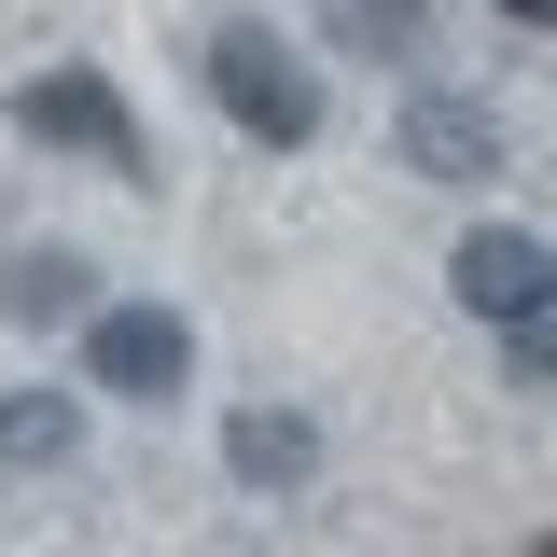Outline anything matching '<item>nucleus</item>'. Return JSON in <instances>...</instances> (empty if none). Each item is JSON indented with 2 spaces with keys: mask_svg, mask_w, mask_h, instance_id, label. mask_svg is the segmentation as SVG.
Segmentation results:
<instances>
[{
  "mask_svg": "<svg viewBox=\"0 0 557 557\" xmlns=\"http://www.w3.org/2000/svg\"><path fill=\"white\" fill-rule=\"evenodd\" d=\"M0 460L14 474H70L84 460V391H0Z\"/></svg>",
  "mask_w": 557,
  "mask_h": 557,
  "instance_id": "nucleus-8",
  "label": "nucleus"
},
{
  "mask_svg": "<svg viewBox=\"0 0 557 557\" xmlns=\"http://www.w3.org/2000/svg\"><path fill=\"white\" fill-rule=\"evenodd\" d=\"M391 153H405L418 182H487V168H502V126H487L474 98H446V84H418L405 112H391Z\"/></svg>",
  "mask_w": 557,
  "mask_h": 557,
  "instance_id": "nucleus-5",
  "label": "nucleus"
},
{
  "mask_svg": "<svg viewBox=\"0 0 557 557\" xmlns=\"http://www.w3.org/2000/svg\"><path fill=\"white\" fill-rule=\"evenodd\" d=\"M0 307H14L28 335H57V321H98V265H84V251H57V237H28V251L0 265Z\"/></svg>",
  "mask_w": 557,
  "mask_h": 557,
  "instance_id": "nucleus-7",
  "label": "nucleus"
},
{
  "mask_svg": "<svg viewBox=\"0 0 557 557\" xmlns=\"http://www.w3.org/2000/svg\"><path fill=\"white\" fill-rule=\"evenodd\" d=\"M446 278H460V307H474L487 335H516V321H557V251L530 237V223H474V237L446 251Z\"/></svg>",
  "mask_w": 557,
  "mask_h": 557,
  "instance_id": "nucleus-4",
  "label": "nucleus"
},
{
  "mask_svg": "<svg viewBox=\"0 0 557 557\" xmlns=\"http://www.w3.org/2000/svg\"><path fill=\"white\" fill-rule=\"evenodd\" d=\"M14 126L42 139V153H70V168H98V182H153V139H139L126 84H112V70H84V57L28 70V84H14Z\"/></svg>",
  "mask_w": 557,
  "mask_h": 557,
  "instance_id": "nucleus-2",
  "label": "nucleus"
},
{
  "mask_svg": "<svg viewBox=\"0 0 557 557\" xmlns=\"http://www.w3.org/2000/svg\"><path fill=\"white\" fill-rule=\"evenodd\" d=\"M502 362H516V376H557V321H516V335H502Z\"/></svg>",
  "mask_w": 557,
  "mask_h": 557,
  "instance_id": "nucleus-10",
  "label": "nucleus"
},
{
  "mask_svg": "<svg viewBox=\"0 0 557 557\" xmlns=\"http://www.w3.org/2000/svg\"><path fill=\"white\" fill-rule=\"evenodd\" d=\"M182 376H196V321H182V307L126 293V307L84 321V391H112V405H168Z\"/></svg>",
  "mask_w": 557,
  "mask_h": 557,
  "instance_id": "nucleus-3",
  "label": "nucleus"
},
{
  "mask_svg": "<svg viewBox=\"0 0 557 557\" xmlns=\"http://www.w3.org/2000/svg\"><path fill=\"white\" fill-rule=\"evenodd\" d=\"M348 57H432V0H321Z\"/></svg>",
  "mask_w": 557,
  "mask_h": 557,
  "instance_id": "nucleus-9",
  "label": "nucleus"
},
{
  "mask_svg": "<svg viewBox=\"0 0 557 557\" xmlns=\"http://www.w3.org/2000/svg\"><path fill=\"white\" fill-rule=\"evenodd\" d=\"M223 474H237V487H307V474H321V418L237 405V418H223Z\"/></svg>",
  "mask_w": 557,
  "mask_h": 557,
  "instance_id": "nucleus-6",
  "label": "nucleus"
},
{
  "mask_svg": "<svg viewBox=\"0 0 557 557\" xmlns=\"http://www.w3.org/2000/svg\"><path fill=\"white\" fill-rule=\"evenodd\" d=\"M196 70H209V98H223V126L265 139V153H307V139H321V112H335V98H321V70L293 57L265 14H223V28L196 42Z\"/></svg>",
  "mask_w": 557,
  "mask_h": 557,
  "instance_id": "nucleus-1",
  "label": "nucleus"
},
{
  "mask_svg": "<svg viewBox=\"0 0 557 557\" xmlns=\"http://www.w3.org/2000/svg\"><path fill=\"white\" fill-rule=\"evenodd\" d=\"M487 14H502V28H557V0H487Z\"/></svg>",
  "mask_w": 557,
  "mask_h": 557,
  "instance_id": "nucleus-11",
  "label": "nucleus"
}]
</instances>
